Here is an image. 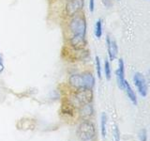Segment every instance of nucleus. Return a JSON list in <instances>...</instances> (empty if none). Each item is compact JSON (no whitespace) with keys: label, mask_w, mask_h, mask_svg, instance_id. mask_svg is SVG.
I'll use <instances>...</instances> for the list:
<instances>
[{"label":"nucleus","mask_w":150,"mask_h":141,"mask_svg":"<svg viewBox=\"0 0 150 141\" xmlns=\"http://www.w3.org/2000/svg\"><path fill=\"white\" fill-rule=\"evenodd\" d=\"M69 85L75 90L83 88L92 89L95 85V77L90 72L83 73H74L69 78Z\"/></svg>","instance_id":"1"},{"label":"nucleus","mask_w":150,"mask_h":141,"mask_svg":"<svg viewBox=\"0 0 150 141\" xmlns=\"http://www.w3.org/2000/svg\"><path fill=\"white\" fill-rule=\"evenodd\" d=\"M93 99V92L92 89L83 88L78 89L74 93H72L68 98V103L72 108H79L86 103H91Z\"/></svg>","instance_id":"2"},{"label":"nucleus","mask_w":150,"mask_h":141,"mask_svg":"<svg viewBox=\"0 0 150 141\" xmlns=\"http://www.w3.org/2000/svg\"><path fill=\"white\" fill-rule=\"evenodd\" d=\"M69 23V30L71 35H86V19L83 13H78L73 17H70Z\"/></svg>","instance_id":"3"},{"label":"nucleus","mask_w":150,"mask_h":141,"mask_svg":"<svg viewBox=\"0 0 150 141\" xmlns=\"http://www.w3.org/2000/svg\"><path fill=\"white\" fill-rule=\"evenodd\" d=\"M77 135L81 141H92L96 137L95 125L88 120H83L78 126Z\"/></svg>","instance_id":"4"},{"label":"nucleus","mask_w":150,"mask_h":141,"mask_svg":"<svg viewBox=\"0 0 150 141\" xmlns=\"http://www.w3.org/2000/svg\"><path fill=\"white\" fill-rule=\"evenodd\" d=\"M84 0H69L66 4L65 11L69 17H73L80 13L83 9Z\"/></svg>","instance_id":"5"},{"label":"nucleus","mask_w":150,"mask_h":141,"mask_svg":"<svg viewBox=\"0 0 150 141\" xmlns=\"http://www.w3.org/2000/svg\"><path fill=\"white\" fill-rule=\"evenodd\" d=\"M133 82L136 88H138V91L141 94V96L146 97L148 92V87L146 80L144 77V75L140 73H135L133 75Z\"/></svg>","instance_id":"6"},{"label":"nucleus","mask_w":150,"mask_h":141,"mask_svg":"<svg viewBox=\"0 0 150 141\" xmlns=\"http://www.w3.org/2000/svg\"><path fill=\"white\" fill-rule=\"evenodd\" d=\"M69 44L72 49L75 50H82L86 49L87 45L86 36L82 35H71L69 39Z\"/></svg>","instance_id":"7"},{"label":"nucleus","mask_w":150,"mask_h":141,"mask_svg":"<svg viewBox=\"0 0 150 141\" xmlns=\"http://www.w3.org/2000/svg\"><path fill=\"white\" fill-rule=\"evenodd\" d=\"M106 43H107V50H108V55H109V58L111 61H112L117 56V54H118L117 43L115 40L111 39L109 35H107Z\"/></svg>","instance_id":"8"},{"label":"nucleus","mask_w":150,"mask_h":141,"mask_svg":"<svg viewBox=\"0 0 150 141\" xmlns=\"http://www.w3.org/2000/svg\"><path fill=\"white\" fill-rule=\"evenodd\" d=\"M116 74V80H117V84H118V87L121 89H124V85H125V64L124 61L122 58L119 59L118 61V69L116 70L115 72Z\"/></svg>","instance_id":"9"},{"label":"nucleus","mask_w":150,"mask_h":141,"mask_svg":"<svg viewBox=\"0 0 150 141\" xmlns=\"http://www.w3.org/2000/svg\"><path fill=\"white\" fill-rule=\"evenodd\" d=\"M79 109H80V116H81V118H83V120H88L89 118L92 117L94 113V108H93V105H91V103L83 105L82 107H80Z\"/></svg>","instance_id":"10"},{"label":"nucleus","mask_w":150,"mask_h":141,"mask_svg":"<svg viewBox=\"0 0 150 141\" xmlns=\"http://www.w3.org/2000/svg\"><path fill=\"white\" fill-rule=\"evenodd\" d=\"M124 89L126 90V93H127V95H128L129 99L131 101V103H133V105H137V98H136V94L135 92L133 91V89L132 88L130 87V85L129 84V82L125 81V85H124Z\"/></svg>","instance_id":"11"},{"label":"nucleus","mask_w":150,"mask_h":141,"mask_svg":"<svg viewBox=\"0 0 150 141\" xmlns=\"http://www.w3.org/2000/svg\"><path fill=\"white\" fill-rule=\"evenodd\" d=\"M95 35L98 39H100L102 36V20L98 19L95 25Z\"/></svg>","instance_id":"12"},{"label":"nucleus","mask_w":150,"mask_h":141,"mask_svg":"<svg viewBox=\"0 0 150 141\" xmlns=\"http://www.w3.org/2000/svg\"><path fill=\"white\" fill-rule=\"evenodd\" d=\"M101 135L103 137H105L106 135V122H107V117L105 115V113L101 114Z\"/></svg>","instance_id":"13"},{"label":"nucleus","mask_w":150,"mask_h":141,"mask_svg":"<svg viewBox=\"0 0 150 141\" xmlns=\"http://www.w3.org/2000/svg\"><path fill=\"white\" fill-rule=\"evenodd\" d=\"M104 72H105L106 79L110 80L112 72H111V65H110V62H109V60H108V59H105V61H104Z\"/></svg>","instance_id":"14"},{"label":"nucleus","mask_w":150,"mask_h":141,"mask_svg":"<svg viewBox=\"0 0 150 141\" xmlns=\"http://www.w3.org/2000/svg\"><path fill=\"white\" fill-rule=\"evenodd\" d=\"M96 70H97V74H98V77L101 79V64H100V58L97 56L96 58Z\"/></svg>","instance_id":"15"},{"label":"nucleus","mask_w":150,"mask_h":141,"mask_svg":"<svg viewBox=\"0 0 150 141\" xmlns=\"http://www.w3.org/2000/svg\"><path fill=\"white\" fill-rule=\"evenodd\" d=\"M139 137H140V140L141 141H146L147 139V134H146V130H142L140 132L139 134Z\"/></svg>","instance_id":"16"},{"label":"nucleus","mask_w":150,"mask_h":141,"mask_svg":"<svg viewBox=\"0 0 150 141\" xmlns=\"http://www.w3.org/2000/svg\"><path fill=\"white\" fill-rule=\"evenodd\" d=\"M119 137H120V134H119L118 127L115 126V141H119Z\"/></svg>","instance_id":"17"},{"label":"nucleus","mask_w":150,"mask_h":141,"mask_svg":"<svg viewBox=\"0 0 150 141\" xmlns=\"http://www.w3.org/2000/svg\"><path fill=\"white\" fill-rule=\"evenodd\" d=\"M102 3L104 4L105 8H107V9H110V8L112 6V0H102Z\"/></svg>","instance_id":"18"},{"label":"nucleus","mask_w":150,"mask_h":141,"mask_svg":"<svg viewBox=\"0 0 150 141\" xmlns=\"http://www.w3.org/2000/svg\"><path fill=\"white\" fill-rule=\"evenodd\" d=\"M95 9V0H89V11L93 12Z\"/></svg>","instance_id":"19"},{"label":"nucleus","mask_w":150,"mask_h":141,"mask_svg":"<svg viewBox=\"0 0 150 141\" xmlns=\"http://www.w3.org/2000/svg\"><path fill=\"white\" fill-rule=\"evenodd\" d=\"M4 70V64H3V61H2V58L0 56V73H2Z\"/></svg>","instance_id":"20"},{"label":"nucleus","mask_w":150,"mask_h":141,"mask_svg":"<svg viewBox=\"0 0 150 141\" xmlns=\"http://www.w3.org/2000/svg\"><path fill=\"white\" fill-rule=\"evenodd\" d=\"M117 1H120V0H117Z\"/></svg>","instance_id":"21"}]
</instances>
